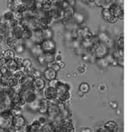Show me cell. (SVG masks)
<instances>
[{
    "mask_svg": "<svg viewBox=\"0 0 132 132\" xmlns=\"http://www.w3.org/2000/svg\"><path fill=\"white\" fill-rule=\"evenodd\" d=\"M57 97L56 100L60 103H65L68 101L71 98L70 86L67 83L60 81L56 88Z\"/></svg>",
    "mask_w": 132,
    "mask_h": 132,
    "instance_id": "obj_1",
    "label": "cell"
},
{
    "mask_svg": "<svg viewBox=\"0 0 132 132\" xmlns=\"http://www.w3.org/2000/svg\"><path fill=\"white\" fill-rule=\"evenodd\" d=\"M109 49L110 48L107 46L106 44L104 43L101 42H99L96 43L94 44L90 48L94 56L97 59L104 58L107 55L109 54Z\"/></svg>",
    "mask_w": 132,
    "mask_h": 132,
    "instance_id": "obj_2",
    "label": "cell"
},
{
    "mask_svg": "<svg viewBox=\"0 0 132 132\" xmlns=\"http://www.w3.org/2000/svg\"><path fill=\"white\" fill-rule=\"evenodd\" d=\"M19 95L21 100L24 102L26 104L32 103L38 99L37 93L35 92L33 88H22L19 92Z\"/></svg>",
    "mask_w": 132,
    "mask_h": 132,
    "instance_id": "obj_3",
    "label": "cell"
},
{
    "mask_svg": "<svg viewBox=\"0 0 132 132\" xmlns=\"http://www.w3.org/2000/svg\"><path fill=\"white\" fill-rule=\"evenodd\" d=\"M13 115L10 110L0 113V129L6 130L12 125Z\"/></svg>",
    "mask_w": 132,
    "mask_h": 132,
    "instance_id": "obj_4",
    "label": "cell"
},
{
    "mask_svg": "<svg viewBox=\"0 0 132 132\" xmlns=\"http://www.w3.org/2000/svg\"><path fill=\"white\" fill-rule=\"evenodd\" d=\"M24 29L34 31L39 29V19L36 17H26L20 22Z\"/></svg>",
    "mask_w": 132,
    "mask_h": 132,
    "instance_id": "obj_5",
    "label": "cell"
},
{
    "mask_svg": "<svg viewBox=\"0 0 132 132\" xmlns=\"http://www.w3.org/2000/svg\"><path fill=\"white\" fill-rule=\"evenodd\" d=\"M109 9L113 17L117 20L123 19V6L119 5L115 2H112L109 6Z\"/></svg>",
    "mask_w": 132,
    "mask_h": 132,
    "instance_id": "obj_6",
    "label": "cell"
},
{
    "mask_svg": "<svg viewBox=\"0 0 132 132\" xmlns=\"http://www.w3.org/2000/svg\"><path fill=\"white\" fill-rule=\"evenodd\" d=\"M12 104L9 95L4 92L0 93V113L9 111L12 108Z\"/></svg>",
    "mask_w": 132,
    "mask_h": 132,
    "instance_id": "obj_7",
    "label": "cell"
},
{
    "mask_svg": "<svg viewBox=\"0 0 132 132\" xmlns=\"http://www.w3.org/2000/svg\"><path fill=\"white\" fill-rule=\"evenodd\" d=\"M40 45L43 53H55L56 50V45L55 42L53 40V39L44 40L40 44Z\"/></svg>",
    "mask_w": 132,
    "mask_h": 132,
    "instance_id": "obj_8",
    "label": "cell"
},
{
    "mask_svg": "<svg viewBox=\"0 0 132 132\" xmlns=\"http://www.w3.org/2000/svg\"><path fill=\"white\" fill-rule=\"evenodd\" d=\"M42 95H43V98L48 101L55 100H56V97H57L56 88L50 86L45 87L43 89Z\"/></svg>",
    "mask_w": 132,
    "mask_h": 132,
    "instance_id": "obj_9",
    "label": "cell"
},
{
    "mask_svg": "<svg viewBox=\"0 0 132 132\" xmlns=\"http://www.w3.org/2000/svg\"><path fill=\"white\" fill-rule=\"evenodd\" d=\"M24 30V29L21 26V23H19L10 29L9 35L13 38H14L16 40H21L22 38H23Z\"/></svg>",
    "mask_w": 132,
    "mask_h": 132,
    "instance_id": "obj_10",
    "label": "cell"
},
{
    "mask_svg": "<svg viewBox=\"0 0 132 132\" xmlns=\"http://www.w3.org/2000/svg\"><path fill=\"white\" fill-rule=\"evenodd\" d=\"M26 120L25 117L21 114H18L13 116L12 119V126L16 128V130H18L23 128L26 125Z\"/></svg>",
    "mask_w": 132,
    "mask_h": 132,
    "instance_id": "obj_11",
    "label": "cell"
},
{
    "mask_svg": "<svg viewBox=\"0 0 132 132\" xmlns=\"http://www.w3.org/2000/svg\"><path fill=\"white\" fill-rule=\"evenodd\" d=\"M32 87L35 92H42L45 88V81L42 77L34 78Z\"/></svg>",
    "mask_w": 132,
    "mask_h": 132,
    "instance_id": "obj_12",
    "label": "cell"
},
{
    "mask_svg": "<svg viewBox=\"0 0 132 132\" xmlns=\"http://www.w3.org/2000/svg\"><path fill=\"white\" fill-rule=\"evenodd\" d=\"M102 16L106 21L111 23H115L118 20L112 16L109 7H104L102 11Z\"/></svg>",
    "mask_w": 132,
    "mask_h": 132,
    "instance_id": "obj_13",
    "label": "cell"
},
{
    "mask_svg": "<svg viewBox=\"0 0 132 132\" xmlns=\"http://www.w3.org/2000/svg\"><path fill=\"white\" fill-rule=\"evenodd\" d=\"M43 76L48 81H51L52 80L56 79L57 77V72L55 71L52 69L50 68V67H47V68L44 70L43 73Z\"/></svg>",
    "mask_w": 132,
    "mask_h": 132,
    "instance_id": "obj_14",
    "label": "cell"
},
{
    "mask_svg": "<svg viewBox=\"0 0 132 132\" xmlns=\"http://www.w3.org/2000/svg\"><path fill=\"white\" fill-rule=\"evenodd\" d=\"M31 40L32 41L34 44L40 45L43 41L41 30H36L32 31V37H31Z\"/></svg>",
    "mask_w": 132,
    "mask_h": 132,
    "instance_id": "obj_15",
    "label": "cell"
},
{
    "mask_svg": "<svg viewBox=\"0 0 132 132\" xmlns=\"http://www.w3.org/2000/svg\"><path fill=\"white\" fill-rule=\"evenodd\" d=\"M21 40H16L14 38H13L11 35H8L7 36V37L5 38V40H4V43H5V45L8 47V48H11V50H13L14 48L19 43V42H21Z\"/></svg>",
    "mask_w": 132,
    "mask_h": 132,
    "instance_id": "obj_16",
    "label": "cell"
},
{
    "mask_svg": "<svg viewBox=\"0 0 132 132\" xmlns=\"http://www.w3.org/2000/svg\"><path fill=\"white\" fill-rule=\"evenodd\" d=\"M48 101L45 100V99H44L43 98H40L38 112L42 114H47V112H48Z\"/></svg>",
    "mask_w": 132,
    "mask_h": 132,
    "instance_id": "obj_17",
    "label": "cell"
},
{
    "mask_svg": "<svg viewBox=\"0 0 132 132\" xmlns=\"http://www.w3.org/2000/svg\"><path fill=\"white\" fill-rule=\"evenodd\" d=\"M4 67L7 69L8 70L11 72H15L16 70H18L19 67L16 62L14 59H9V60L5 61V64H4Z\"/></svg>",
    "mask_w": 132,
    "mask_h": 132,
    "instance_id": "obj_18",
    "label": "cell"
},
{
    "mask_svg": "<svg viewBox=\"0 0 132 132\" xmlns=\"http://www.w3.org/2000/svg\"><path fill=\"white\" fill-rule=\"evenodd\" d=\"M10 27H9L7 22H6L1 18L0 19V34H3L4 37L6 35H8L9 32H10Z\"/></svg>",
    "mask_w": 132,
    "mask_h": 132,
    "instance_id": "obj_19",
    "label": "cell"
},
{
    "mask_svg": "<svg viewBox=\"0 0 132 132\" xmlns=\"http://www.w3.org/2000/svg\"><path fill=\"white\" fill-rule=\"evenodd\" d=\"M55 0H40L41 8L44 11H48L51 9L54 5Z\"/></svg>",
    "mask_w": 132,
    "mask_h": 132,
    "instance_id": "obj_20",
    "label": "cell"
},
{
    "mask_svg": "<svg viewBox=\"0 0 132 132\" xmlns=\"http://www.w3.org/2000/svg\"><path fill=\"white\" fill-rule=\"evenodd\" d=\"M104 127L106 129L111 132H117L118 129H119L117 123L113 120H110L106 122Z\"/></svg>",
    "mask_w": 132,
    "mask_h": 132,
    "instance_id": "obj_21",
    "label": "cell"
},
{
    "mask_svg": "<svg viewBox=\"0 0 132 132\" xmlns=\"http://www.w3.org/2000/svg\"><path fill=\"white\" fill-rule=\"evenodd\" d=\"M74 13H75V10L73 6H68L63 10V19L62 20H68L71 17H73Z\"/></svg>",
    "mask_w": 132,
    "mask_h": 132,
    "instance_id": "obj_22",
    "label": "cell"
},
{
    "mask_svg": "<svg viewBox=\"0 0 132 132\" xmlns=\"http://www.w3.org/2000/svg\"><path fill=\"white\" fill-rule=\"evenodd\" d=\"M42 37L44 40H50L52 39L53 37V32L50 27L45 28L41 30Z\"/></svg>",
    "mask_w": 132,
    "mask_h": 132,
    "instance_id": "obj_23",
    "label": "cell"
},
{
    "mask_svg": "<svg viewBox=\"0 0 132 132\" xmlns=\"http://www.w3.org/2000/svg\"><path fill=\"white\" fill-rule=\"evenodd\" d=\"M31 52L32 54L35 57H37L38 56H40V55L43 54V51L41 49L40 45H37V44H34V46L31 48Z\"/></svg>",
    "mask_w": 132,
    "mask_h": 132,
    "instance_id": "obj_24",
    "label": "cell"
},
{
    "mask_svg": "<svg viewBox=\"0 0 132 132\" xmlns=\"http://www.w3.org/2000/svg\"><path fill=\"white\" fill-rule=\"evenodd\" d=\"M55 53H43V57L46 64H50L55 61Z\"/></svg>",
    "mask_w": 132,
    "mask_h": 132,
    "instance_id": "obj_25",
    "label": "cell"
},
{
    "mask_svg": "<svg viewBox=\"0 0 132 132\" xmlns=\"http://www.w3.org/2000/svg\"><path fill=\"white\" fill-rule=\"evenodd\" d=\"M3 57L5 60L13 59L16 57V53L13 50L8 49L4 50L3 53Z\"/></svg>",
    "mask_w": 132,
    "mask_h": 132,
    "instance_id": "obj_26",
    "label": "cell"
},
{
    "mask_svg": "<svg viewBox=\"0 0 132 132\" xmlns=\"http://www.w3.org/2000/svg\"><path fill=\"white\" fill-rule=\"evenodd\" d=\"M42 132H56V128L52 123L46 122L42 125Z\"/></svg>",
    "mask_w": 132,
    "mask_h": 132,
    "instance_id": "obj_27",
    "label": "cell"
},
{
    "mask_svg": "<svg viewBox=\"0 0 132 132\" xmlns=\"http://www.w3.org/2000/svg\"><path fill=\"white\" fill-rule=\"evenodd\" d=\"M21 3L30 10H35L36 0H21Z\"/></svg>",
    "mask_w": 132,
    "mask_h": 132,
    "instance_id": "obj_28",
    "label": "cell"
},
{
    "mask_svg": "<svg viewBox=\"0 0 132 132\" xmlns=\"http://www.w3.org/2000/svg\"><path fill=\"white\" fill-rule=\"evenodd\" d=\"M2 19L4 20H5L7 22L11 21L14 19V12L11 11L9 10L7 11L4 12L3 13Z\"/></svg>",
    "mask_w": 132,
    "mask_h": 132,
    "instance_id": "obj_29",
    "label": "cell"
},
{
    "mask_svg": "<svg viewBox=\"0 0 132 132\" xmlns=\"http://www.w3.org/2000/svg\"><path fill=\"white\" fill-rule=\"evenodd\" d=\"M39 101H40V98H38L37 100L33 102L32 103L27 104L28 108L32 111H37L38 112V109L39 108Z\"/></svg>",
    "mask_w": 132,
    "mask_h": 132,
    "instance_id": "obj_30",
    "label": "cell"
},
{
    "mask_svg": "<svg viewBox=\"0 0 132 132\" xmlns=\"http://www.w3.org/2000/svg\"><path fill=\"white\" fill-rule=\"evenodd\" d=\"M25 75H25L24 72L23 68L18 69V70H16L15 72H13L14 77L16 78L17 80H18L19 82V81L21 80L25 76Z\"/></svg>",
    "mask_w": 132,
    "mask_h": 132,
    "instance_id": "obj_31",
    "label": "cell"
},
{
    "mask_svg": "<svg viewBox=\"0 0 132 132\" xmlns=\"http://www.w3.org/2000/svg\"><path fill=\"white\" fill-rule=\"evenodd\" d=\"M13 50L14 51L15 53H17V54H22V53H23L24 52L25 50H26V48L24 46L23 43V40L19 42V43Z\"/></svg>",
    "mask_w": 132,
    "mask_h": 132,
    "instance_id": "obj_32",
    "label": "cell"
},
{
    "mask_svg": "<svg viewBox=\"0 0 132 132\" xmlns=\"http://www.w3.org/2000/svg\"><path fill=\"white\" fill-rule=\"evenodd\" d=\"M90 89V86L87 83H82L79 86V90L83 93H87Z\"/></svg>",
    "mask_w": 132,
    "mask_h": 132,
    "instance_id": "obj_33",
    "label": "cell"
},
{
    "mask_svg": "<svg viewBox=\"0 0 132 132\" xmlns=\"http://www.w3.org/2000/svg\"><path fill=\"white\" fill-rule=\"evenodd\" d=\"M32 35V31L29 30L27 29H24V32L23 35V38L22 40H29L31 38Z\"/></svg>",
    "mask_w": 132,
    "mask_h": 132,
    "instance_id": "obj_34",
    "label": "cell"
},
{
    "mask_svg": "<svg viewBox=\"0 0 132 132\" xmlns=\"http://www.w3.org/2000/svg\"><path fill=\"white\" fill-rule=\"evenodd\" d=\"M117 45L119 49L123 50L124 48V37L123 35L119 36L117 40Z\"/></svg>",
    "mask_w": 132,
    "mask_h": 132,
    "instance_id": "obj_35",
    "label": "cell"
},
{
    "mask_svg": "<svg viewBox=\"0 0 132 132\" xmlns=\"http://www.w3.org/2000/svg\"><path fill=\"white\" fill-rule=\"evenodd\" d=\"M47 67H50V68L53 69V70H54L55 71H56V72H58L61 69V66L59 64V63L56 62L55 61L52 62V63L47 64Z\"/></svg>",
    "mask_w": 132,
    "mask_h": 132,
    "instance_id": "obj_36",
    "label": "cell"
},
{
    "mask_svg": "<svg viewBox=\"0 0 132 132\" xmlns=\"http://www.w3.org/2000/svg\"><path fill=\"white\" fill-rule=\"evenodd\" d=\"M23 43L24 45V46H25V48H28V49L31 50V48L34 46V43H33V42L31 39L29 40H23Z\"/></svg>",
    "mask_w": 132,
    "mask_h": 132,
    "instance_id": "obj_37",
    "label": "cell"
},
{
    "mask_svg": "<svg viewBox=\"0 0 132 132\" xmlns=\"http://www.w3.org/2000/svg\"><path fill=\"white\" fill-rule=\"evenodd\" d=\"M32 66V61L29 59H23L22 62V68H27Z\"/></svg>",
    "mask_w": 132,
    "mask_h": 132,
    "instance_id": "obj_38",
    "label": "cell"
},
{
    "mask_svg": "<svg viewBox=\"0 0 132 132\" xmlns=\"http://www.w3.org/2000/svg\"><path fill=\"white\" fill-rule=\"evenodd\" d=\"M14 16L15 19H16L19 22L23 19V14L22 12L19 11H14Z\"/></svg>",
    "mask_w": 132,
    "mask_h": 132,
    "instance_id": "obj_39",
    "label": "cell"
},
{
    "mask_svg": "<svg viewBox=\"0 0 132 132\" xmlns=\"http://www.w3.org/2000/svg\"><path fill=\"white\" fill-rule=\"evenodd\" d=\"M42 73L41 72H40L39 70H37L35 69L34 70V71L33 72L32 75H31V77L33 78H40V77H42Z\"/></svg>",
    "mask_w": 132,
    "mask_h": 132,
    "instance_id": "obj_40",
    "label": "cell"
},
{
    "mask_svg": "<svg viewBox=\"0 0 132 132\" xmlns=\"http://www.w3.org/2000/svg\"><path fill=\"white\" fill-rule=\"evenodd\" d=\"M14 59L16 62L17 64H18L19 69H22V62H23V58L19 57V56H16V57H14Z\"/></svg>",
    "mask_w": 132,
    "mask_h": 132,
    "instance_id": "obj_41",
    "label": "cell"
},
{
    "mask_svg": "<svg viewBox=\"0 0 132 132\" xmlns=\"http://www.w3.org/2000/svg\"><path fill=\"white\" fill-rule=\"evenodd\" d=\"M49 86H52V87L55 88H56V86H58V82H59V80H58L57 79H54V80H52L51 81H49Z\"/></svg>",
    "mask_w": 132,
    "mask_h": 132,
    "instance_id": "obj_42",
    "label": "cell"
},
{
    "mask_svg": "<svg viewBox=\"0 0 132 132\" xmlns=\"http://www.w3.org/2000/svg\"><path fill=\"white\" fill-rule=\"evenodd\" d=\"M37 61H38V62L40 64V65H44L45 64H46L45 62V60H44L43 54L38 56V57H37Z\"/></svg>",
    "mask_w": 132,
    "mask_h": 132,
    "instance_id": "obj_43",
    "label": "cell"
},
{
    "mask_svg": "<svg viewBox=\"0 0 132 132\" xmlns=\"http://www.w3.org/2000/svg\"><path fill=\"white\" fill-rule=\"evenodd\" d=\"M4 40H5V37L3 34H0V45H1L4 43Z\"/></svg>",
    "mask_w": 132,
    "mask_h": 132,
    "instance_id": "obj_44",
    "label": "cell"
},
{
    "mask_svg": "<svg viewBox=\"0 0 132 132\" xmlns=\"http://www.w3.org/2000/svg\"><path fill=\"white\" fill-rule=\"evenodd\" d=\"M3 76V74H2V73H1V71H0V81H1V79H2Z\"/></svg>",
    "mask_w": 132,
    "mask_h": 132,
    "instance_id": "obj_45",
    "label": "cell"
},
{
    "mask_svg": "<svg viewBox=\"0 0 132 132\" xmlns=\"http://www.w3.org/2000/svg\"><path fill=\"white\" fill-rule=\"evenodd\" d=\"M37 1H40V0H37Z\"/></svg>",
    "mask_w": 132,
    "mask_h": 132,
    "instance_id": "obj_46",
    "label": "cell"
}]
</instances>
